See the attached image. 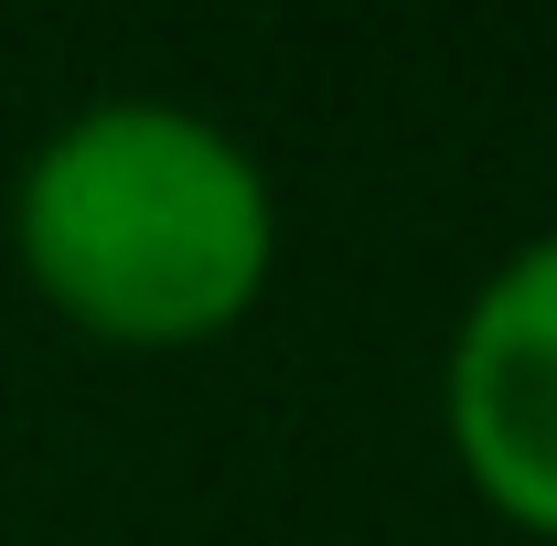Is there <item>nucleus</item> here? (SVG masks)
Segmentation results:
<instances>
[{
	"label": "nucleus",
	"mask_w": 557,
	"mask_h": 546,
	"mask_svg": "<svg viewBox=\"0 0 557 546\" xmlns=\"http://www.w3.org/2000/svg\"><path fill=\"white\" fill-rule=\"evenodd\" d=\"M22 289L108 353L225 343L278 278V183L247 139L172 97H97L11 183Z\"/></svg>",
	"instance_id": "1"
},
{
	"label": "nucleus",
	"mask_w": 557,
	"mask_h": 546,
	"mask_svg": "<svg viewBox=\"0 0 557 546\" xmlns=\"http://www.w3.org/2000/svg\"><path fill=\"white\" fill-rule=\"evenodd\" d=\"M440 429L493 525L557 546V225L493 258L440 353Z\"/></svg>",
	"instance_id": "2"
}]
</instances>
